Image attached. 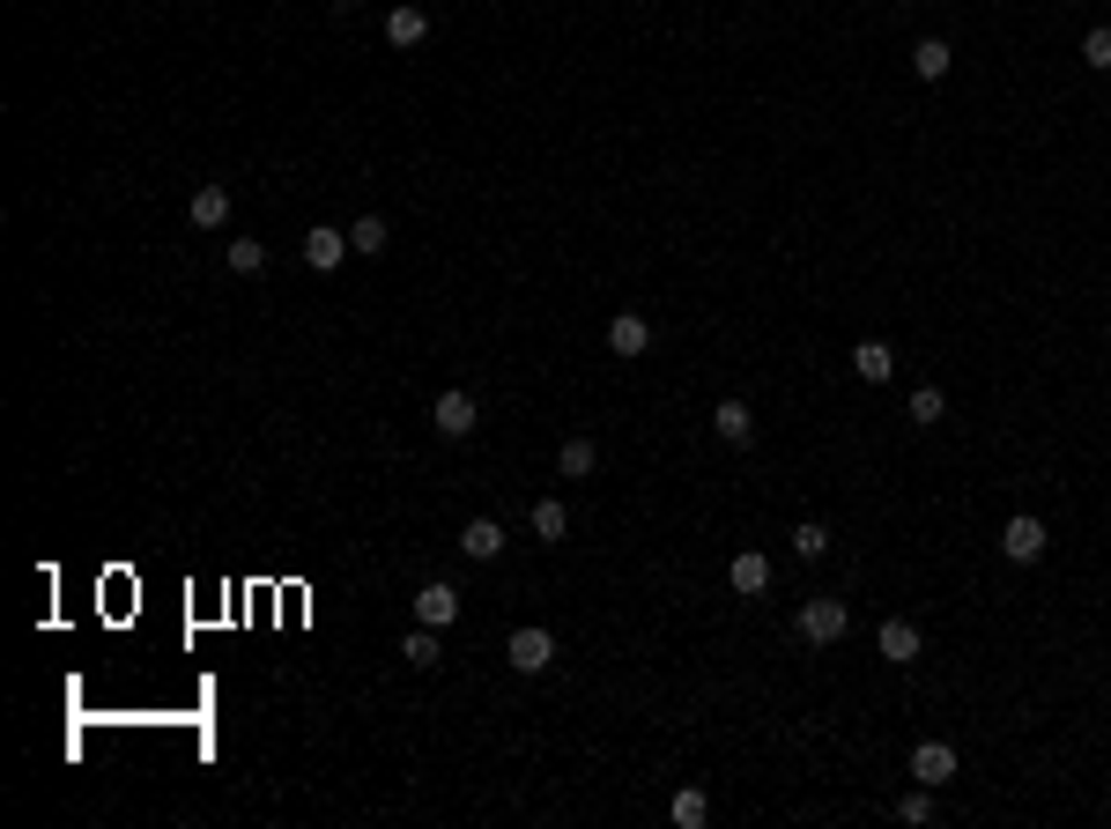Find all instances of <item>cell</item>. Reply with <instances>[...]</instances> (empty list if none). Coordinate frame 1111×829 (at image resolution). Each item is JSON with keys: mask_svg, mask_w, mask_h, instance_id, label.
Listing matches in <instances>:
<instances>
[{"mask_svg": "<svg viewBox=\"0 0 1111 829\" xmlns=\"http://www.w3.org/2000/svg\"><path fill=\"white\" fill-rule=\"evenodd\" d=\"M348 244L370 260V252H386V244H394V230H386V216H356V222H348Z\"/></svg>", "mask_w": 1111, "mask_h": 829, "instance_id": "ac0fdd59", "label": "cell"}, {"mask_svg": "<svg viewBox=\"0 0 1111 829\" xmlns=\"http://www.w3.org/2000/svg\"><path fill=\"white\" fill-rule=\"evenodd\" d=\"M852 370H860L867 386H882L889 370H897V348H889V342H860V348H852Z\"/></svg>", "mask_w": 1111, "mask_h": 829, "instance_id": "9a60e30c", "label": "cell"}, {"mask_svg": "<svg viewBox=\"0 0 1111 829\" xmlns=\"http://www.w3.org/2000/svg\"><path fill=\"white\" fill-rule=\"evenodd\" d=\"M342 252H356V244H348V230H334V222L304 230V267H312V274H334V267H342Z\"/></svg>", "mask_w": 1111, "mask_h": 829, "instance_id": "3957f363", "label": "cell"}, {"mask_svg": "<svg viewBox=\"0 0 1111 829\" xmlns=\"http://www.w3.org/2000/svg\"><path fill=\"white\" fill-rule=\"evenodd\" d=\"M712 430H719L726 444H748V438H756V408H748V400H719V408H712Z\"/></svg>", "mask_w": 1111, "mask_h": 829, "instance_id": "30bf717a", "label": "cell"}, {"mask_svg": "<svg viewBox=\"0 0 1111 829\" xmlns=\"http://www.w3.org/2000/svg\"><path fill=\"white\" fill-rule=\"evenodd\" d=\"M430 422H438V438H474V422H482V408H474V392H438L430 400Z\"/></svg>", "mask_w": 1111, "mask_h": 829, "instance_id": "6da1fadb", "label": "cell"}, {"mask_svg": "<svg viewBox=\"0 0 1111 829\" xmlns=\"http://www.w3.org/2000/svg\"><path fill=\"white\" fill-rule=\"evenodd\" d=\"M912 778L919 785H948L956 778V748H948V741H919L912 748Z\"/></svg>", "mask_w": 1111, "mask_h": 829, "instance_id": "52a82bcc", "label": "cell"}, {"mask_svg": "<svg viewBox=\"0 0 1111 829\" xmlns=\"http://www.w3.org/2000/svg\"><path fill=\"white\" fill-rule=\"evenodd\" d=\"M416 622H430V630H452V622H460V592L444 586V578H430V586L416 592Z\"/></svg>", "mask_w": 1111, "mask_h": 829, "instance_id": "8992f818", "label": "cell"}, {"mask_svg": "<svg viewBox=\"0 0 1111 829\" xmlns=\"http://www.w3.org/2000/svg\"><path fill=\"white\" fill-rule=\"evenodd\" d=\"M1045 541H1052V534H1045V518H1030V512H1015L1008 526H1000V548H1008L1015 563H1037V556H1045Z\"/></svg>", "mask_w": 1111, "mask_h": 829, "instance_id": "277c9868", "label": "cell"}, {"mask_svg": "<svg viewBox=\"0 0 1111 829\" xmlns=\"http://www.w3.org/2000/svg\"><path fill=\"white\" fill-rule=\"evenodd\" d=\"M526 526H534V541H548V548H556V541L570 534V512H564V504H556V496H542V504H534V518H526Z\"/></svg>", "mask_w": 1111, "mask_h": 829, "instance_id": "2e32d148", "label": "cell"}, {"mask_svg": "<svg viewBox=\"0 0 1111 829\" xmlns=\"http://www.w3.org/2000/svg\"><path fill=\"white\" fill-rule=\"evenodd\" d=\"M400 652H408V667H438V659H444V644H438V630L422 622V630H408V637H400Z\"/></svg>", "mask_w": 1111, "mask_h": 829, "instance_id": "44dd1931", "label": "cell"}, {"mask_svg": "<svg viewBox=\"0 0 1111 829\" xmlns=\"http://www.w3.org/2000/svg\"><path fill=\"white\" fill-rule=\"evenodd\" d=\"M222 260H230V274H245V282H252V274L268 267V244H260V238H230V252H222Z\"/></svg>", "mask_w": 1111, "mask_h": 829, "instance_id": "ffe728a7", "label": "cell"}, {"mask_svg": "<svg viewBox=\"0 0 1111 829\" xmlns=\"http://www.w3.org/2000/svg\"><path fill=\"white\" fill-rule=\"evenodd\" d=\"M948 67H956V52L941 45V38H926V45L912 52V74H919V82H941V74H948Z\"/></svg>", "mask_w": 1111, "mask_h": 829, "instance_id": "d6986e66", "label": "cell"}, {"mask_svg": "<svg viewBox=\"0 0 1111 829\" xmlns=\"http://www.w3.org/2000/svg\"><path fill=\"white\" fill-rule=\"evenodd\" d=\"M874 652H882L889 667H912V659H919V622H904V615L882 622V630H874Z\"/></svg>", "mask_w": 1111, "mask_h": 829, "instance_id": "ba28073f", "label": "cell"}, {"mask_svg": "<svg viewBox=\"0 0 1111 829\" xmlns=\"http://www.w3.org/2000/svg\"><path fill=\"white\" fill-rule=\"evenodd\" d=\"M1082 60H1089V67H1111V30H1089V38H1082Z\"/></svg>", "mask_w": 1111, "mask_h": 829, "instance_id": "d4e9b609", "label": "cell"}, {"mask_svg": "<svg viewBox=\"0 0 1111 829\" xmlns=\"http://www.w3.org/2000/svg\"><path fill=\"white\" fill-rule=\"evenodd\" d=\"M793 556H830V526H815V518H808V526H800V534H793Z\"/></svg>", "mask_w": 1111, "mask_h": 829, "instance_id": "603a6c76", "label": "cell"}, {"mask_svg": "<svg viewBox=\"0 0 1111 829\" xmlns=\"http://www.w3.org/2000/svg\"><path fill=\"white\" fill-rule=\"evenodd\" d=\"M941 414H948V400H941L934 386H919V392H912V422H919V430H934Z\"/></svg>", "mask_w": 1111, "mask_h": 829, "instance_id": "7402d4cb", "label": "cell"}, {"mask_svg": "<svg viewBox=\"0 0 1111 829\" xmlns=\"http://www.w3.org/2000/svg\"><path fill=\"white\" fill-rule=\"evenodd\" d=\"M504 652H512L518 674H542L548 659H556V637H548V630H512V644H504Z\"/></svg>", "mask_w": 1111, "mask_h": 829, "instance_id": "9c48e42d", "label": "cell"}, {"mask_svg": "<svg viewBox=\"0 0 1111 829\" xmlns=\"http://www.w3.org/2000/svg\"><path fill=\"white\" fill-rule=\"evenodd\" d=\"M726 578H734V592H764L771 586V556L764 548H741V556L726 563Z\"/></svg>", "mask_w": 1111, "mask_h": 829, "instance_id": "7c38bea8", "label": "cell"}, {"mask_svg": "<svg viewBox=\"0 0 1111 829\" xmlns=\"http://www.w3.org/2000/svg\"><path fill=\"white\" fill-rule=\"evenodd\" d=\"M422 38H430V15H422L416 0H400V8H386V45H394V52H416Z\"/></svg>", "mask_w": 1111, "mask_h": 829, "instance_id": "5b68a950", "label": "cell"}, {"mask_svg": "<svg viewBox=\"0 0 1111 829\" xmlns=\"http://www.w3.org/2000/svg\"><path fill=\"white\" fill-rule=\"evenodd\" d=\"M460 548H468L474 563L504 556V526H496V518H468V526H460Z\"/></svg>", "mask_w": 1111, "mask_h": 829, "instance_id": "4fadbf2b", "label": "cell"}, {"mask_svg": "<svg viewBox=\"0 0 1111 829\" xmlns=\"http://www.w3.org/2000/svg\"><path fill=\"white\" fill-rule=\"evenodd\" d=\"M593 466H600V452H593V438H564V452H556V474H570V482H586Z\"/></svg>", "mask_w": 1111, "mask_h": 829, "instance_id": "e0dca14e", "label": "cell"}, {"mask_svg": "<svg viewBox=\"0 0 1111 829\" xmlns=\"http://www.w3.org/2000/svg\"><path fill=\"white\" fill-rule=\"evenodd\" d=\"M608 348H616V356H644V348H652V326H644L638 312H616L608 318Z\"/></svg>", "mask_w": 1111, "mask_h": 829, "instance_id": "8fae6325", "label": "cell"}, {"mask_svg": "<svg viewBox=\"0 0 1111 829\" xmlns=\"http://www.w3.org/2000/svg\"><path fill=\"white\" fill-rule=\"evenodd\" d=\"M186 216H193V230H222L230 222V186H200Z\"/></svg>", "mask_w": 1111, "mask_h": 829, "instance_id": "5bb4252c", "label": "cell"}, {"mask_svg": "<svg viewBox=\"0 0 1111 829\" xmlns=\"http://www.w3.org/2000/svg\"><path fill=\"white\" fill-rule=\"evenodd\" d=\"M1060 8H1067V0H1060Z\"/></svg>", "mask_w": 1111, "mask_h": 829, "instance_id": "4316f807", "label": "cell"}, {"mask_svg": "<svg viewBox=\"0 0 1111 829\" xmlns=\"http://www.w3.org/2000/svg\"><path fill=\"white\" fill-rule=\"evenodd\" d=\"M897 815H904V822H926V815H934V785H926V793H912V800L897 807Z\"/></svg>", "mask_w": 1111, "mask_h": 829, "instance_id": "484cf974", "label": "cell"}, {"mask_svg": "<svg viewBox=\"0 0 1111 829\" xmlns=\"http://www.w3.org/2000/svg\"><path fill=\"white\" fill-rule=\"evenodd\" d=\"M704 815H712V800H704V793H696V785H690V793H674V822H704Z\"/></svg>", "mask_w": 1111, "mask_h": 829, "instance_id": "cb8c5ba5", "label": "cell"}, {"mask_svg": "<svg viewBox=\"0 0 1111 829\" xmlns=\"http://www.w3.org/2000/svg\"><path fill=\"white\" fill-rule=\"evenodd\" d=\"M845 622H852V615H845V600H830V592L800 608V637H808V644H838V637H845Z\"/></svg>", "mask_w": 1111, "mask_h": 829, "instance_id": "7a4b0ae2", "label": "cell"}]
</instances>
